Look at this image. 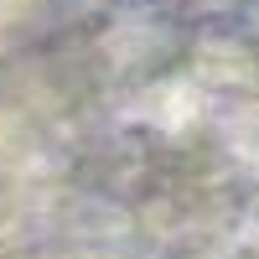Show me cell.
Listing matches in <instances>:
<instances>
[{
	"label": "cell",
	"instance_id": "obj_1",
	"mask_svg": "<svg viewBox=\"0 0 259 259\" xmlns=\"http://www.w3.org/2000/svg\"><path fill=\"white\" fill-rule=\"evenodd\" d=\"M0 259H259V11L114 0L0 57Z\"/></svg>",
	"mask_w": 259,
	"mask_h": 259
},
{
	"label": "cell",
	"instance_id": "obj_2",
	"mask_svg": "<svg viewBox=\"0 0 259 259\" xmlns=\"http://www.w3.org/2000/svg\"><path fill=\"white\" fill-rule=\"evenodd\" d=\"M99 6H109V0H0V57L99 11Z\"/></svg>",
	"mask_w": 259,
	"mask_h": 259
}]
</instances>
